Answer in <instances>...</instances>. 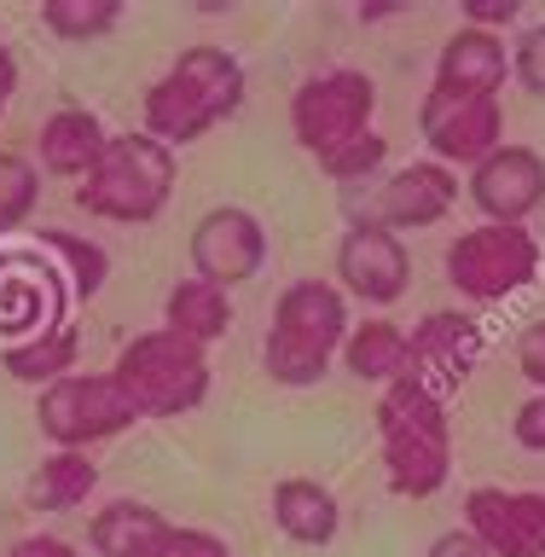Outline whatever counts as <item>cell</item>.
Returning <instances> with one entry per match:
<instances>
[{
	"label": "cell",
	"instance_id": "obj_1",
	"mask_svg": "<svg viewBox=\"0 0 545 557\" xmlns=\"http://www.w3.org/2000/svg\"><path fill=\"white\" fill-rule=\"evenodd\" d=\"M244 99H250L244 64L226 47L198 41L146 87V134L169 151L198 146L203 134H215L221 122H233L244 111Z\"/></svg>",
	"mask_w": 545,
	"mask_h": 557
},
{
	"label": "cell",
	"instance_id": "obj_2",
	"mask_svg": "<svg viewBox=\"0 0 545 557\" xmlns=\"http://www.w3.org/2000/svg\"><path fill=\"white\" fill-rule=\"evenodd\" d=\"M377 442H383V476L400 499H430L453 476V424L447 395L400 377L377 400Z\"/></svg>",
	"mask_w": 545,
	"mask_h": 557
},
{
	"label": "cell",
	"instance_id": "obj_3",
	"mask_svg": "<svg viewBox=\"0 0 545 557\" xmlns=\"http://www.w3.org/2000/svg\"><path fill=\"white\" fill-rule=\"evenodd\" d=\"M174 198V151L139 134H111L99 169L76 181V209H87L94 221L116 226H151Z\"/></svg>",
	"mask_w": 545,
	"mask_h": 557
},
{
	"label": "cell",
	"instance_id": "obj_4",
	"mask_svg": "<svg viewBox=\"0 0 545 557\" xmlns=\"http://www.w3.org/2000/svg\"><path fill=\"white\" fill-rule=\"evenodd\" d=\"M111 377L122 383V395L134 400L139 418H186L209 395V348L157 325V331H139L134 343H122Z\"/></svg>",
	"mask_w": 545,
	"mask_h": 557
},
{
	"label": "cell",
	"instance_id": "obj_5",
	"mask_svg": "<svg viewBox=\"0 0 545 557\" xmlns=\"http://www.w3.org/2000/svg\"><path fill=\"white\" fill-rule=\"evenodd\" d=\"M540 238L529 226H465L459 238L447 244L442 268H447V285L465 296V302H505V296L529 290L540 278Z\"/></svg>",
	"mask_w": 545,
	"mask_h": 557
},
{
	"label": "cell",
	"instance_id": "obj_6",
	"mask_svg": "<svg viewBox=\"0 0 545 557\" xmlns=\"http://www.w3.org/2000/svg\"><path fill=\"white\" fill-rule=\"evenodd\" d=\"M35 424L52 447H70V453H94L99 442L134 430L139 412L134 400L122 395V383L111 372H70L59 377L52 389H41L35 400Z\"/></svg>",
	"mask_w": 545,
	"mask_h": 557
},
{
	"label": "cell",
	"instance_id": "obj_7",
	"mask_svg": "<svg viewBox=\"0 0 545 557\" xmlns=\"http://www.w3.org/2000/svg\"><path fill=\"white\" fill-rule=\"evenodd\" d=\"M377 116V82L366 70H320L290 94V134L308 157H320L343 139H355L372 128Z\"/></svg>",
	"mask_w": 545,
	"mask_h": 557
},
{
	"label": "cell",
	"instance_id": "obj_8",
	"mask_svg": "<svg viewBox=\"0 0 545 557\" xmlns=\"http://www.w3.org/2000/svg\"><path fill=\"white\" fill-rule=\"evenodd\" d=\"M418 128H424L430 163L442 169H476L482 157H494L505 146V104L499 99H476V94H447L430 87L418 104Z\"/></svg>",
	"mask_w": 545,
	"mask_h": 557
},
{
	"label": "cell",
	"instance_id": "obj_9",
	"mask_svg": "<svg viewBox=\"0 0 545 557\" xmlns=\"http://www.w3.org/2000/svg\"><path fill=\"white\" fill-rule=\"evenodd\" d=\"M331 273H337V290L355 296L366 308H395L400 296L412 285V256H407V238L389 233L383 221L360 215L348 233L337 238V261H331Z\"/></svg>",
	"mask_w": 545,
	"mask_h": 557
},
{
	"label": "cell",
	"instance_id": "obj_10",
	"mask_svg": "<svg viewBox=\"0 0 545 557\" xmlns=\"http://www.w3.org/2000/svg\"><path fill=\"white\" fill-rule=\"evenodd\" d=\"M261 268H268V226H261V215H250L244 203H215L209 215H198V226H191V273L198 278L233 296Z\"/></svg>",
	"mask_w": 545,
	"mask_h": 557
},
{
	"label": "cell",
	"instance_id": "obj_11",
	"mask_svg": "<svg viewBox=\"0 0 545 557\" xmlns=\"http://www.w3.org/2000/svg\"><path fill=\"white\" fill-rule=\"evenodd\" d=\"M465 529L494 557H545V487H470Z\"/></svg>",
	"mask_w": 545,
	"mask_h": 557
},
{
	"label": "cell",
	"instance_id": "obj_12",
	"mask_svg": "<svg viewBox=\"0 0 545 557\" xmlns=\"http://www.w3.org/2000/svg\"><path fill=\"white\" fill-rule=\"evenodd\" d=\"M64 278L41 250H0V337L7 343L64 325Z\"/></svg>",
	"mask_w": 545,
	"mask_h": 557
},
{
	"label": "cell",
	"instance_id": "obj_13",
	"mask_svg": "<svg viewBox=\"0 0 545 557\" xmlns=\"http://www.w3.org/2000/svg\"><path fill=\"white\" fill-rule=\"evenodd\" d=\"M407 348H412L407 377L424 383V389H435V395H447V389H459V383L476 372L482 325L470 320L465 308H435V313H424V320L407 331Z\"/></svg>",
	"mask_w": 545,
	"mask_h": 557
},
{
	"label": "cell",
	"instance_id": "obj_14",
	"mask_svg": "<svg viewBox=\"0 0 545 557\" xmlns=\"http://www.w3.org/2000/svg\"><path fill=\"white\" fill-rule=\"evenodd\" d=\"M465 191L494 226H522L545 203V157L534 146L505 139L494 157H482V163L470 169Z\"/></svg>",
	"mask_w": 545,
	"mask_h": 557
},
{
	"label": "cell",
	"instance_id": "obj_15",
	"mask_svg": "<svg viewBox=\"0 0 545 557\" xmlns=\"http://www.w3.org/2000/svg\"><path fill=\"white\" fill-rule=\"evenodd\" d=\"M348 325L355 320H348V296L337 290V278H296V285H285V296H278L268 331L285 343L313 348V355H325V360H337Z\"/></svg>",
	"mask_w": 545,
	"mask_h": 557
},
{
	"label": "cell",
	"instance_id": "obj_16",
	"mask_svg": "<svg viewBox=\"0 0 545 557\" xmlns=\"http://www.w3.org/2000/svg\"><path fill=\"white\" fill-rule=\"evenodd\" d=\"M453 203H459V174L424 157V163H407L383 181L372 221H383L389 233H424V226H442L453 215Z\"/></svg>",
	"mask_w": 545,
	"mask_h": 557
},
{
	"label": "cell",
	"instance_id": "obj_17",
	"mask_svg": "<svg viewBox=\"0 0 545 557\" xmlns=\"http://www.w3.org/2000/svg\"><path fill=\"white\" fill-rule=\"evenodd\" d=\"M505 82H511V47H505V35L459 24L442 41V52H435V87H447V94L499 99Z\"/></svg>",
	"mask_w": 545,
	"mask_h": 557
},
{
	"label": "cell",
	"instance_id": "obj_18",
	"mask_svg": "<svg viewBox=\"0 0 545 557\" xmlns=\"http://www.w3.org/2000/svg\"><path fill=\"white\" fill-rule=\"evenodd\" d=\"M104 146H111V134H104V122L94 111H82V104H59L41 134H35V157H41L47 174H59V181H87V174L99 169Z\"/></svg>",
	"mask_w": 545,
	"mask_h": 557
},
{
	"label": "cell",
	"instance_id": "obj_19",
	"mask_svg": "<svg viewBox=\"0 0 545 557\" xmlns=\"http://www.w3.org/2000/svg\"><path fill=\"white\" fill-rule=\"evenodd\" d=\"M268 511H273V529L285 534L290 546H331V540H337V529H343L337 494H331L325 482H313V476L273 482Z\"/></svg>",
	"mask_w": 545,
	"mask_h": 557
},
{
	"label": "cell",
	"instance_id": "obj_20",
	"mask_svg": "<svg viewBox=\"0 0 545 557\" xmlns=\"http://www.w3.org/2000/svg\"><path fill=\"white\" fill-rule=\"evenodd\" d=\"M169 534H174V522L146 499H111L94 511V522H87L94 557H157Z\"/></svg>",
	"mask_w": 545,
	"mask_h": 557
},
{
	"label": "cell",
	"instance_id": "obj_21",
	"mask_svg": "<svg viewBox=\"0 0 545 557\" xmlns=\"http://www.w3.org/2000/svg\"><path fill=\"white\" fill-rule=\"evenodd\" d=\"M163 325L174 337L209 348L233 331V296L221 285H209V278H198V273H186L181 285H169V296H163Z\"/></svg>",
	"mask_w": 545,
	"mask_h": 557
},
{
	"label": "cell",
	"instance_id": "obj_22",
	"mask_svg": "<svg viewBox=\"0 0 545 557\" xmlns=\"http://www.w3.org/2000/svg\"><path fill=\"white\" fill-rule=\"evenodd\" d=\"M337 360L348 366V377H355V383H377V389H389V383L407 377L412 348H407V331H400L395 320H360V325H348Z\"/></svg>",
	"mask_w": 545,
	"mask_h": 557
},
{
	"label": "cell",
	"instance_id": "obj_23",
	"mask_svg": "<svg viewBox=\"0 0 545 557\" xmlns=\"http://www.w3.org/2000/svg\"><path fill=\"white\" fill-rule=\"evenodd\" d=\"M82 360V331L76 325H52V331H35L24 343H7L0 348V366H7L12 383H29V389H52L59 377L76 372Z\"/></svg>",
	"mask_w": 545,
	"mask_h": 557
},
{
	"label": "cell",
	"instance_id": "obj_24",
	"mask_svg": "<svg viewBox=\"0 0 545 557\" xmlns=\"http://www.w3.org/2000/svg\"><path fill=\"white\" fill-rule=\"evenodd\" d=\"M94 487H99V465L87 459V453L52 447L47 459L29 470L24 505H29V511H76V505L94 499Z\"/></svg>",
	"mask_w": 545,
	"mask_h": 557
},
{
	"label": "cell",
	"instance_id": "obj_25",
	"mask_svg": "<svg viewBox=\"0 0 545 557\" xmlns=\"http://www.w3.org/2000/svg\"><path fill=\"white\" fill-rule=\"evenodd\" d=\"M35 250L52 261V273L64 278V290L82 296V302H87V296H99L104 278H111V256H104V244L82 238V233H64V226H41V233H35Z\"/></svg>",
	"mask_w": 545,
	"mask_h": 557
},
{
	"label": "cell",
	"instance_id": "obj_26",
	"mask_svg": "<svg viewBox=\"0 0 545 557\" xmlns=\"http://www.w3.org/2000/svg\"><path fill=\"white\" fill-rule=\"evenodd\" d=\"M41 24L70 47H94V41H104V35H116L122 0H47Z\"/></svg>",
	"mask_w": 545,
	"mask_h": 557
},
{
	"label": "cell",
	"instance_id": "obj_27",
	"mask_svg": "<svg viewBox=\"0 0 545 557\" xmlns=\"http://www.w3.org/2000/svg\"><path fill=\"white\" fill-rule=\"evenodd\" d=\"M320 163L325 181H337V186H355V181H372V174L389 163V134H377V128H366L355 139H343V146H331L313 157Z\"/></svg>",
	"mask_w": 545,
	"mask_h": 557
},
{
	"label": "cell",
	"instance_id": "obj_28",
	"mask_svg": "<svg viewBox=\"0 0 545 557\" xmlns=\"http://www.w3.org/2000/svg\"><path fill=\"white\" fill-rule=\"evenodd\" d=\"M35 203H41V174H35V163L17 151H0V233L29 226Z\"/></svg>",
	"mask_w": 545,
	"mask_h": 557
},
{
	"label": "cell",
	"instance_id": "obj_29",
	"mask_svg": "<svg viewBox=\"0 0 545 557\" xmlns=\"http://www.w3.org/2000/svg\"><path fill=\"white\" fill-rule=\"evenodd\" d=\"M511 82H522L534 99H545V24L517 35V47H511Z\"/></svg>",
	"mask_w": 545,
	"mask_h": 557
},
{
	"label": "cell",
	"instance_id": "obj_30",
	"mask_svg": "<svg viewBox=\"0 0 545 557\" xmlns=\"http://www.w3.org/2000/svg\"><path fill=\"white\" fill-rule=\"evenodd\" d=\"M465 24L487 29V35H505V29L522 24V0H465Z\"/></svg>",
	"mask_w": 545,
	"mask_h": 557
},
{
	"label": "cell",
	"instance_id": "obj_31",
	"mask_svg": "<svg viewBox=\"0 0 545 557\" xmlns=\"http://www.w3.org/2000/svg\"><path fill=\"white\" fill-rule=\"evenodd\" d=\"M157 557H233V546L215 529H174Z\"/></svg>",
	"mask_w": 545,
	"mask_h": 557
},
{
	"label": "cell",
	"instance_id": "obj_32",
	"mask_svg": "<svg viewBox=\"0 0 545 557\" xmlns=\"http://www.w3.org/2000/svg\"><path fill=\"white\" fill-rule=\"evenodd\" d=\"M511 435H517V447L545 453V389H534V395L511 412Z\"/></svg>",
	"mask_w": 545,
	"mask_h": 557
},
{
	"label": "cell",
	"instance_id": "obj_33",
	"mask_svg": "<svg viewBox=\"0 0 545 557\" xmlns=\"http://www.w3.org/2000/svg\"><path fill=\"white\" fill-rule=\"evenodd\" d=\"M517 372L529 377L534 389H545V320H534V325L517 337Z\"/></svg>",
	"mask_w": 545,
	"mask_h": 557
},
{
	"label": "cell",
	"instance_id": "obj_34",
	"mask_svg": "<svg viewBox=\"0 0 545 557\" xmlns=\"http://www.w3.org/2000/svg\"><path fill=\"white\" fill-rule=\"evenodd\" d=\"M424 557H494V552H487L470 529H447V534H435V540H430V552H424Z\"/></svg>",
	"mask_w": 545,
	"mask_h": 557
},
{
	"label": "cell",
	"instance_id": "obj_35",
	"mask_svg": "<svg viewBox=\"0 0 545 557\" xmlns=\"http://www.w3.org/2000/svg\"><path fill=\"white\" fill-rule=\"evenodd\" d=\"M7 557H76V546L64 534H24Z\"/></svg>",
	"mask_w": 545,
	"mask_h": 557
},
{
	"label": "cell",
	"instance_id": "obj_36",
	"mask_svg": "<svg viewBox=\"0 0 545 557\" xmlns=\"http://www.w3.org/2000/svg\"><path fill=\"white\" fill-rule=\"evenodd\" d=\"M12 94H17V59H12V47L0 41V111L12 104Z\"/></svg>",
	"mask_w": 545,
	"mask_h": 557
},
{
	"label": "cell",
	"instance_id": "obj_37",
	"mask_svg": "<svg viewBox=\"0 0 545 557\" xmlns=\"http://www.w3.org/2000/svg\"><path fill=\"white\" fill-rule=\"evenodd\" d=\"M400 7H395V0H366V7L355 12L360 17V24H389V17H395Z\"/></svg>",
	"mask_w": 545,
	"mask_h": 557
}]
</instances>
